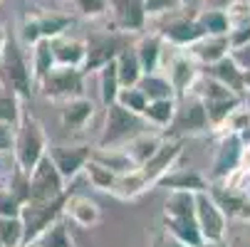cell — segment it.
<instances>
[{"label":"cell","mask_w":250,"mask_h":247,"mask_svg":"<svg viewBox=\"0 0 250 247\" xmlns=\"http://www.w3.org/2000/svg\"><path fill=\"white\" fill-rule=\"evenodd\" d=\"M0 84L10 92H15L22 101L30 99L35 94V89H38L35 77H32L30 59L22 50V42L18 38H13L10 32H8L3 55H0Z\"/></svg>","instance_id":"1"},{"label":"cell","mask_w":250,"mask_h":247,"mask_svg":"<svg viewBox=\"0 0 250 247\" xmlns=\"http://www.w3.org/2000/svg\"><path fill=\"white\" fill-rule=\"evenodd\" d=\"M47 156V136L42 124L30 116L22 114L18 126H15V136H13V158L15 166L25 173H30L35 166L40 163V158Z\"/></svg>","instance_id":"2"},{"label":"cell","mask_w":250,"mask_h":247,"mask_svg":"<svg viewBox=\"0 0 250 247\" xmlns=\"http://www.w3.org/2000/svg\"><path fill=\"white\" fill-rule=\"evenodd\" d=\"M104 109H106V116H104V129H102V136L97 141V149L124 146L129 138H134L136 133L149 129L144 116L124 109L122 104H117V101L109 104V107H104Z\"/></svg>","instance_id":"3"},{"label":"cell","mask_w":250,"mask_h":247,"mask_svg":"<svg viewBox=\"0 0 250 247\" xmlns=\"http://www.w3.org/2000/svg\"><path fill=\"white\" fill-rule=\"evenodd\" d=\"M64 200H67V193L57 195V198H50V200H27V203H22V210H20L22 245H30L50 223L62 218Z\"/></svg>","instance_id":"4"},{"label":"cell","mask_w":250,"mask_h":247,"mask_svg":"<svg viewBox=\"0 0 250 247\" xmlns=\"http://www.w3.org/2000/svg\"><path fill=\"white\" fill-rule=\"evenodd\" d=\"M84 77L87 72L82 67H52L38 82V89L50 101H67L84 94Z\"/></svg>","instance_id":"5"},{"label":"cell","mask_w":250,"mask_h":247,"mask_svg":"<svg viewBox=\"0 0 250 247\" xmlns=\"http://www.w3.org/2000/svg\"><path fill=\"white\" fill-rule=\"evenodd\" d=\"M196 225L201 230V237L208 242H223L226 240V225L228 218L223 215V210L218 208V203L213 200V195L208 190L196 193Z\"/></svg>","instance_id":"6"},{"label":"cell","mask_w":250,"mask_h":247,"mask_svg":"<svg viewBox=\"0 0 250 247\" xmlns=\"http://www.w3.org/2000/svg\"><path fill=\"white\" fill-rule=\"evenodd\" d=\"M198 67H201V64H198L188 52H181L178 47H173L171 59H164V62H161V72L168 77V82H171L176 96H178V94L186 96V94H191V89H193V84H196V79H198V75H201Z\"/></svg>","instance_id":"7"},{"label":"cell","mask_w":250,"mask_h":247,"mask_svg":"<svg viewBox=\"0 0 250 247\" xmlns=\"http://www.w3.org/2000/svg\"><path fill=\"white\" fill-rule=\"evenodd\" d=\"M64 193H67L64 178L50 161V156H42L40 163L30 171V198L27 200H50Z\"/></svg>","instance_id":"8"},{"label":"cell","mask_w":250,"mask_h":247,"mask_svg":"<svg viewBox=\"0 0 250 247\" xmlns=\"http://www.w3.org/2000/svg\"><path fill=\"white\" fill-rule=\"evenodd\" d=\"M181 153H184L181 138H168V136H164V144L156 149V153H154L144 166H139V171H141V175H144V181L149 183V188L156 186L161 175L168 173V171L176 166V161L181 158Z\"/></svg>","instance_id":"9"},{"label":"cell","mask_w":250,"mask_h":247,"mask_svg":"<svg viewBox=\"0 0 250 247\" xmlns=\"http://www.w3.org/2000/svg\"><path fill=\"white\" fill-rule=\"evenodd\" d=\"M50 161L55 163V168L60 171V175L67 181L77 178V175L82 173L84 163L92 158V146L87 144H77V146H52L47 151Z\"/></svg>","instance_id":"10"},{"label":"cell","mask_w":250,"mask_h":247,"mask_svg":"<svg viewBox=\"0 0 250 247\" xmlns=\"http://www.w3.org/2000/svg\"><path fill=\"white\" fill-rule=\"evenodd\" d=\"M243 136L226 131L221 144L216 149V158H213V171H210V178L213 181H226L228 175L238 168L240 163V153H243Z\"/></svg>","instance_id":"11"},{"label":"cell","mask_w":250,"mask_h":247,"mask_svg":"<svg viewBox=\"0 0 250 247\" xmlns=\"http://www.w3.org/2000/svg\"><path fill=\"white\" fill-rule=\"evenodd\" d=\"M191 94H193V92H191ZM186 99H188V96H186ZM208 126H210V124H208L206 107H203L201 96L193 94V96L186 101V107L176 109V116H173V121H171V133H178V136L188 133V136H193V133H203Z\"/></svg>","instance_id":"12"},{"label":"cell","mask_w":250,"mask_h":247,"mask_svg":"<svg viewBox=\"0 0 250 247\" xmlns=\"http://www.w3.org/2000/svg\"><path fill=\"white\" fill-rule=\"evenodd\" d=\"M106 10L112 13L119 32H141L146 25L144 0H106Z\"/></svg>","instance_id":"13"},{"label":"cell","mask_w":250,"mask_h":247,"mask_svg":"<svg viewBox=\"0 0 250 247\" xmlns=\"http://www.w3.org/2000/svg\"><path fill=\"white\" fill-rule=\"evenodd\" d=\"M129 42H124L117 35H104V38H92L87 42V59H84V72H97L99 67H104L106 62L117 59V55L126 47Z\"/></svg>","instance_id":"14"},{"label":"cell","mask_w":250,"mask_h":247,"mask_svg":"<svg viewBox=\"0 0 250 247\" xmlns=\"http://www.w3.org/2000/svg\"><path fill=\"white\" fill-rule=\"evenodd\" d=\"M159 35L164 38V42L184 50V47H191L193 42H198L206 32H203L198 18H176V20L166 22Z\"/></svg>","instance_id":"15"},{"label":"cell","mask_w":250,"mask_h":247,"mask_svg":"<svg viewBox=\"0 0 250 247\" xmlns=\"http://www.w3.org/2000/svg\"><path fill=\"white\" fill-rule=\"evenodd\" d=\"M62 215L67 220H72L75 225L80 228H94L99 220H102V210L99 205L87 198V195H69L67 193V200H64V210H62Z\"/></svg>","instance_id":"16"},{"label":"cell","mask_w":250,"mask_h":247,"mask_svg":"<svg viewBox=\"0 0 250 247\" xmlns=\"http://www.w3.org/2000/svg\"><path fill=\"white\" fill-rule=\"evenodd\" d=\"M52 45V55H55V67H84L87 59V42L77 40V38H60L50 40Z\"/></svg>","instance_id":"17"},{"label":"cell","mask_w":250,"mask_h":247,"mask_svg":"<svg viewBox=\"0 0 250 247\" xmlns=\"http://www.w3.org/2000/svg\"><path fill=\"white\" fill-rule=\"evenodd\" d=\"M94 116V101L82 96L75 99H67L62 101V109H60V121L67 131H80L89 124V119Z\"/></svg>","instance_id":"18"},{"label":"cell","mask_w":250,"mask_h":247,"mask_svg":"<svg viewBox=\"0 0 250 247\" xmlns=\"http://www.w3.org/2000/svg\"><path fill=\"white\" fill-rule=\"evenodd\" d=\"M188 55H191L198 64H203V67L218 62L221 57L230 55L228 35H203L198 42H193V45L188 47Z\"/></svg>","instance_id":"19"},{"label":"cell","mask_w":250,"mask_h":247,"mask_svg":"<svg viewBox=\"0 0 250 247\" xmlns=\"http://www.w3.org/2000/svg\"><path fill=\"white\" fill-rule=\"evenodd\" d=\"M159 188H166V190H188V193H201V190H208V178H203L201 173L191 171V168H171L168 173H164L159 183Z\"/></svg>","instance_id":"20"},{"label":"cell","mask_w":250,"mask_h":247,"mask_svg":"<svg viewBox=\"0 0 250 247\" xmlns=\"http://www.w3.org/2000/svg\"><path fill=\"white\" fill-rule=\"evenodd\" d=\"M203 69H206L203 75L218 79L221 84H226V87L233 89L235 94H240V96L245 94V87H243V69L235 64V59H233L230 55L221 57L218 62H213V64H208V67H203Z\"/></svg>","instance_id":"21"},{"label":"cell","mask_w":250,"mask_h":247,"mask_svg":"<svg viewBox=\"0 0 250 247\" xmlns=\"http://www.w3.org/2000/svg\"><path fill=\"white\" fill-rule=\"evenodd\" d=\"M164 47H166V42H164V38H161L159 32L144 35V38L134 45L136 57H139V62H141V69H144V75H146V72H161Z\"/></svg>","instance_id":"22"},{"label":"cell","mask_w":250,"mask_h":247,"mask_svg":"<svg viewBox=\"0 0 250 247\" xmlns=\"http://www.w3.org/2000/svg\"><path fill=\"white\" fill-rule=\"evenodd\" d=\"M164 230H166V235H171L176 242L188 245V247H196V245L203 242L201 230H198V225H196V215H193V218H171V215H164Z\"/></svg>","instance_id":"23"},{"label":"cell","mask_w":250,"mask_h":247,"mask_svg":"<svg viewBox=\"0 0 250 247\" xmlns=\"http://www.w3.org/2000/svg\"><path fill=\"white\" fill-rule=\"evenodd\" d=\"M164 144V136H156V133H149V131H141L136 133L134 138H129L124 144V151L129 153V158L136 163V166H144L154 153L156 149Z\"/></svg>","instance_id":"24"},{"label":"cell","mask_w":250,"mask_h":247,"mask_svg":"<svg viewBox=\"0 0 250 247\" xmlns=\"http://www.w3.org/2000/svg\"><path fill=\"white\" fill-rule=\"evenodd\" d=\"M114 64H117V75H119L122 87H136V84H139L141 75H144V69H141V62H139V57H136L134 45H126V47L117 55Z\"/></svg>","instance_id":"25"},{"label":"cell","mask_w":250,"mask_h":247,"mask_svg":"<svg viewBox=\"0 0 250 247\" xmlns=\"http://www.w3.org/2000/svg\"><path fill=\"white\" fill-rule=\"evenodd\" d=\"M176 109H178V101L176 96H168V99H151L144 109V121L149 126H156V129H164V126H171L173 116H176Z\"/></svg>","instance_id":"26"},{"label":"cell","mask_w":250,"mask_h":247,"mask_svg":"<svg viewBox=\"0 0 250 247\" xmlns=\"http://www.w3.org/2000/svg\"><path fill=\"white\" fill-rule=\"evenodd\" d=\"M144 190H149V183L144 181L141 171L134 168V171H129V173L117 175V183H114V188H112V195H117L119 200H134V198H139Z\"/></svg>","instance_id":"27"},{"label":"cell","mask_w":250,"mask_h":247,"mask_svg":"<svg viewBox=\"0 0 250 247\" xmlns=\"http://www.w3.org/2000/svg\"><path fill=\"white\" fill-rule=\"evenodd\" d=\"M92 158H97V161L104 163L106 168H112L117 175L139 168V166L129 158V153L124 151V146H117V149H92Z\"/></svg>","instance_id":"28"},{"label":"cell","mask_w":250,"mask_h":247,"mask_svg":"<svg viewBox=\"0 0 250 247\" xmlns=\"http://www.w3.org/2000/svg\"><path fill=\"white\" fill-rule=\"evenodd\" d=\"M193 213H196V193L168 190V198L164 203V215H171V218H193Z\"/></svg>","instance_id":"29"},{"label":"cell","mask_w":250,"mask_h":247,"mask_svg":"<svg viewBox=\"0 0 250 247\" xmlns=\"http://www.w3.org/2000/svg\"><path fill=\"white\" fill-rule=\"evenodd\" d=\"M97 72H99V99H102L104 107H109V104L117 101L119 89H122V82H119V75H117L114 59L106 62L104 67H99Z\"/></svg>","instance_id":"30"},{"label":"cell","mask_w":250,"mask_h":247,"mask_svg":"<svg viewBox=\"0 0 250 247\" xmlns=\"http://www.w3.org/2000/svg\"><path fill=\"white\" fill-rule=\"evenodd\" d=\"M30 245H35V247H75V242H72V237H69V230H67L62 218L50 223Z\"/></svg>","instance_id":"31"},{"label":"cell","mask_w":250,"mask_h":247,"mask_svg":"<svg viewBox=\"0 0 250 247\" xmlns=\"http://www.w3.org/2000/svg\"><path fill=\"white\" fill-rule=\"evenodd\" d=\"M141 92H144V96L151 101V99H168V96H176L168 77L164 72H146V75H141L139 84H136Z\"/></svg>","instance_id":"32"},{"label":"cell","mask_w":250,"mask_h":247,"mask_svg":"<svg viewBox=\"0 0 250 247\" xmlns=\"http://www.w3.org/2000/svg\"><path fill=\"white\" fill-rule=\"evenodd\" d=\"M82 173L87 175V181L92 188L97 190H104V193H112L114 183H117V173L112 168H106L104 163H99L97 158H89L82 168Z\"/></svg>","instance_id":"33"},{"label":"cell","mask_w":250,"mask_h":247,"mask_svg":"<svg viewBox=\"0 0 250 247\" xmlns=\"http://www.w3.org/2000/svg\"><path fill=\"white\" fill-rule=\"evenodd\" d=\"M208 193L213 195V200L218 203V208L223 210L226 218H238L240 208H243V203H245V198H248L243 190H233V188H228V186L208 188Z\"/></svg>","instance_id":"34"},{"label":"cell","mask_w":250,"mask_h":247,"mask_svg":"<svg viewBox=\"0 0 250 247\" xmlns=\"http://www.w3.org/2000/svg\"><path fill=\"white\" fill-rule=\"evenodd\" d=\"M30 67H32V77L38 84L50 69L55 67V55H52V45L50 40H40L32 45V57H30Z\"/></svg>","instance_id":"35"},{"label":"cell","mask_w":250,"mask_h":247,"mask_svg":"<svg viewBox=\"0 0 250 247\" xmlns=\"http://www.w3.org/2000/svg\"><path fill=\"white\" fill-rule=\"evenodd\" d=\"M38 20V27H40V35L42 40H55L60 35H64L72 25V18L69 15H62V13H50V15H35Z\"/></svg>","instance_id":"36"},{"label":"cell","mask_w":250,"mask_h":247,"mask_svg":"<svg viewBox=\"0 0 250 247\" xmlns=\"http://www.w3.org/2000/svg\"><path fill=\"white\" fill-rule=\"evenodd\" d=\"M20 116H22V99L0 84V124L18 126Z\"/></svg>","instance_id":"37"},{"label":"cell","mask_w":250,"mask_h":247,"mask_svg":"<svg viewBox=\"0 0 250 247\" xmlns=\"http://www.w3.org/2000/svg\"><path fill=\"white\" fill-rule=\"evenodd\" d=\"M198 22H201L206 35H228L230 32V22H228L226 10H203L198 15Z\"/></svg>","instance_id":"38"},{"label":"cell","mask_w":250,"mask_h":247,"mask_svg":"<svg viewBox=\"0 0 250 247\" xmlns=\"http://www.w3.org/2000/svg\"><path fill=\"white\" fill-rule=\"evenodd\" d=\"M117 104H122L124 109H129L134 114H144L149 99L144 96V92H141L139 87H122L119 96H117Z\"/></svg>","instance_id":"39"},{"label":"cell","mask_w":250,"mask_h":247,"mask_svg":"<svg viewBox=\"0 0 250 247\" xmlns=\"http://www.w3.org/2000/svg\"><path fill=\"white\" fill-rule=\"evenodd\" d=\"M0 242L5 247H22V220L0 218Z\"/></svg>","instance_id":"40"},{"label":"cell","mask_w":250,"mask_h":247,"mask_svg":"<svg viewBox=\"0 0 250 247\" xmlns=\"http://www.w3.org/2000/svg\"><path fill=\"white\" fill-rule=\"evenodd\" d=\"M20 203H27V198H30V173H25V171H20L18 166H15V171H13V175H10V181H8V186H5Z\"/></svg>","instance_id":"41"},{"label":"cell","mask_w":250,"mask_h":247,"mask_svg":"<svg viewBox=\"0 0 250 247\" xmlns=\"http://www.w3.org/2000/svg\"><path fill=\"white\" fill-rule=\"evenodd\" d=\"M226 15H228L230 30L250 22V0H230V5L226 8Z\"/></svg>","instance_id":"42"},{"label":"cell","mask_w":250,"mask_h":247,"mask_svg":"<svg viewBox=\"0 0 250 247\" xmlns=\"http://www.w3.org/2000/svg\"><path fill=\"white\" fill-rule=\"evenodd\" d=\"M42 35H40V27H38V20H35V15H27L20 25V42L22 47H32L35 42H40Z\"/></svg>","instance_id":"43"},{"label":"cell","mask_w":250,"mask_h":247,"mask_svg":"<svg viewBox=\"0 0 250 247\" xmlns=\"http://www.w3.org/2000/svg\"><path fill=\"white\" fill-rule=\"evenodd\" d=\"M20 210L22 203L8 188H0V218H20Z\"/></svg>","instance_id":"44"},{"label":"cell","mask_w":250,"mask_h":247,"mask_svg":"<svg viewBox=\"0 0 250 247\" xmlns=\"http://www.w3.org/2000/svg\"><path fill=\"white\" fill-rule=\"evenodd\" d=\"M176 8H181L178 0H144V10H146V18H156V15H166Z\"/></svg>","instance_id":"45"},{"label":"cell","mask_w":250,"mask_h":247,"mask_svg":"<svg viewBox=\"0 0 250 247\" xmlns=\"http://www.w3.org/2000/svg\"><path fill=\"white\" fill-rule=\"evenodd\" d=\"M75 8L84 18H99L106 13V0H75Z\"/></svg>","instance_id":"46"},{"label":"cell","mask_w":250,"mask_h":247,"mask_svg":"<svg viewBox=\"0 0 250 247\" xmlns=\"http://www.w3.org/2000/svg\"><path fill=\"white\" fill-rule=\"evenodd\" d=\"M228 42H230V50L235 47H243L245 42H250V22L240 25V27H233L228 32Z\"/></svg>","instance_id":"47"},{"label":"cell","mask_w":250,"mask_h":247,"mask_svg":"<svg viewBox=\"0 0 250 247\" xmlns=\"http://www.w3.org/2000/svg\"><path fill=\"white\" fill-rule=\"evenodd\" d=\"M13 136H15V126L0 124V153L13 151Z\"/></svg>","instance_id":"48"},{"label":"cell","mask_w":250,"mask_h":247,"mask_svg":"<svg viewBox=\"0 0 250 247\" xmlns=\"http://www.w3.org/2000/svg\"><path fill=\"white\" fill-rule=\"evenodd\" d=\"M230 57L235 59V64L243 69H250V42H245L243 47H235V50H230Z\"/></svg>","instance_id":"49"},{"label":"cell","mask_w":250,"mask_h":247,"mask_svg":"<svg viewBox=\"0 0 250 247\" xmlns=\"http://www.w3.org/2000/svg\"><path fill=\"white\" fill-rule=\"evenodd\" d=\"M173 242H176V240H173L171 235H166V232H164V235H156V237L151 240V245H149V247H173Z\"/></svg>","instance_id":"50"},{"label":"cell","mask_w":250,"mask_h":247,"mask_svg":"<svg viewBox=\"0 0 250 247\" xmlns=\"http://www.w3.org/2000/svg\"><path fill=\"white\" fill-rule=\"evenodd\" d=\"M238 220H243V223H250V195L245 198V203H243V208H240Z\"/></svg>","instance_id":"51"},{"label":"cell","mask_w":250,"mask_h":247,"mask_svg":"<svg viewBox=\"0 0 250 247\" xmlns=\"http://www.w3.org/2000/svg\"><path fill=\"white\" fill-rule=\"evenodd\" d=\"M5 40H8V30L0 27V55H3V47H5Z\"/></svg>","instance_id":"52"},{"label":"cell","mask_w":250,"mask_h":247,"mask_svg":"<svg viewBox=\"0 0 250 247\" xmlns=\"http://www.w3.org/2000/svg\"><path fill=\"white\" fill-rule=\"evenodd\" d=\"M243 87H245V92H250V69L243 72Z\"/></svg>","instance_id":"53"},{"label":"cell","mask_w":250,"mask_h":247,"mask_svg":"<svg viewBox=\"0 0 250 247\" xmlns=\"http://www.w3.org/2000/svg\"><path fill=\"white\" fill-rule=\"evenodd\" d=\"M196 247H221V242H208V240H203V242L196 245Z\"/></svg>","instance_id":"54"},{"label":"cell","mask_w":250,"mask_h":247,"mask_svg":"<svg viewBox=\"0 0 250 247\" xmlns=\"http://www.w3.org/2000/svg\"><path fill=\"white\" fill-rule=\"evenodd\" d=\"M178 3H181V5H188V3H193V0H178Z\"/></svg>","instance_id":"55"},{"label":"cell","mask_w":250,"mask_h":247,"mask_svg":"<svg viewBox=\"0 0 250 247\" xmlns=\"http://www.w3.org/2000/svg\"><path fill=\"white\" fill-rule=\"evenodd\" d=\"M173 247H188V245H181V242H173Z\"/></svg>","instance_id":"56"},{"label":"cell","mask_w":250,"mask_h":247,"mask_svg":"<svg viewBox=\"0 0 250 247\" xmlns=\"http://www.w3.org/2000/svg\"><path fill=\"white\" fill-rule=\"evenodd\" d=\"M245 190H248V193H250V178H248V186H245Z\"/></svg>","instance_id":"57"},{"label":"cell","mask_w":250,"mask_h":247,"mask_svg":"<svg viewBox=\"0 0 250 247\" xmlns=\"http://www.w3.org/2000/svg\"><path fill=\"white\" fill-rule=\"evenodd\" d=\"M22 247H35V245H22Z\"/></svg>","instance_id":"58"},{"label":"cell","mask_w":250,"mask_h":247,"mask_svg":"<svg viewBox=\"0 0 250 247\" xmlns=\"http://www.w3.org/2000/svg\"><path fill=\"white\" fill-rule=\"evenodd\" d=\"M0 247H5V245H3V242H0Z\"/></svg>","instance_id":"59"}]
</instances>
